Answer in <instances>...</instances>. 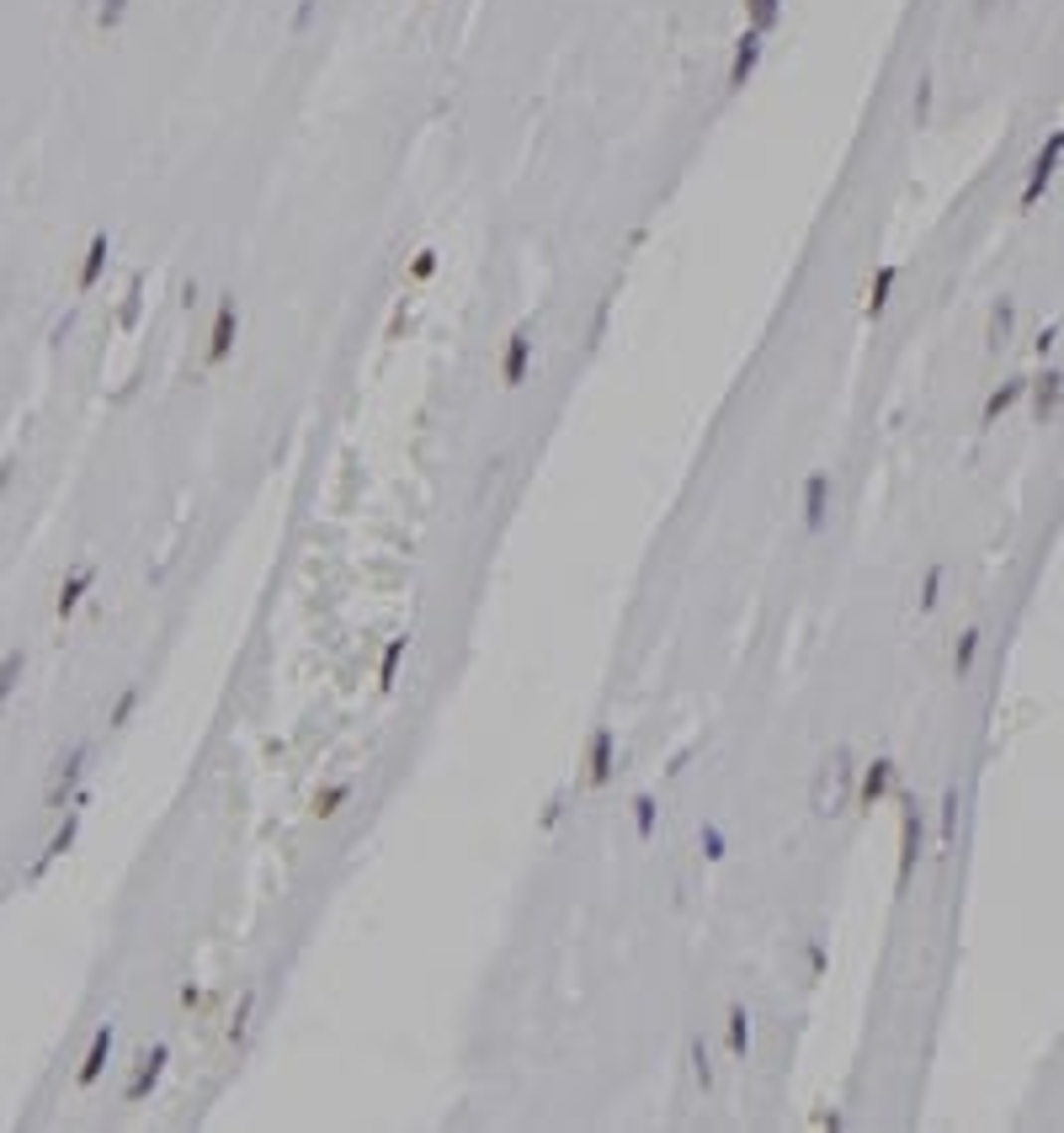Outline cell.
Wrapping results in <instances>:
<instances>
[{
    "instance_id": "32",
    "label": "cell",
    "mask_w": 1064,
    "mask_h": 1133,
    "mask_svg": "<svg viewBox=\"0 0 1064 1133\" xmlns=\"http://www.w3.org/2000/svg\"><path fill=\"white\" fill-rule=\"evenodd\" d=\"M698 851L708 862H724V830L719 825H703V835H698Z\"/></svg>"
},
{
    "instance_id": "27",
    "label": "cell",
    "mask_w": 1064,
    "mask_h": 1133,
    "mask_svg": "<svg viewBox=\"0 0 1064 1133\" xmlns=\"http://www.w3.org/2000/svg\"><path fill=\"white\" fill-rule=\"evenodd\" d=\"M251 1012H256V990H245V996H240V1006H235V1017H229V1043H240V1037H245V1027H251Z\"/></svg>"
},
{
    "instance_id": "26",
    "label": "cell",
    "mask_w": 1064,
    "mask_h": 1133,
    "mask_svg": "<svg viewBox=\"0 0 1064 1133\" xmlns=\"http://www.w3.org/2000/svg\"><path fill=\"white\" fill-rule=\"evenodd\" d=\"M655 825H660V809H655V798H650V793H639V798H634V835H639V841H650V835H655Z\"/></svg>"
},
{
    "instance_id": "9",
    "label": "cell",
    "mask_w": 1064,
    "mask_h": 1133,
    "mask_svg": "<svg viewBox=\"0 0 1064 1133\" xmlns=\"http://www.w3.org/2000/svg\"><path fill=\"white\" fill-rule=\"evenodd\" d=\"M761 49H766V33H755V27H745V33L735 38V59H730V91H740L755 75V65H761Z\"/></svg>"
},
{
    "instance_id": "39",
    "label": "cell",
    "mask_w": 1064,
    "mask_h": 1133,
    "mask_svg": "<svg viewBox=\"0 0 1064 1133\" xmlns=\"http://www.w3.org/2000/svg\"><path fill=\"white\" fill-rule=\"evenodd\" d=\"M11 469H17V463H11V458L0 463V495H6V485H11Z\"/></svg>"
},
{
    "instance_id": "5",
    "label": "cell",
    "mask_w": 1064,
    "mask_h": 1133,
    "mask_svg": "<svg viewBox=\"0 0 1064 1133\" xmlns=\"http://www.w3.org/2000/svg\"><path fill=\"white\" fill-rule=\"evenodd\" d=\"M921 841H927V809H921L916 798H905V809H900V889L910 883V873H916V862H921Z\"/></svg>"
},
{
    "instance_id": "29",
    "label": "cell",
    "mask_w": 1064,
    "mask_h": 1133,
    "mask_svg": "<svg viewBox=\"0 0 1064 1133\" xmlns=\"http://www.w3.org/2000/svg\"><path fill=\"white\" fill-rule=\"evenodd\" d=\"M133 708H138V687H122V697L112 703V713H106V724H112V729H122V724L133 719Z\"/></svg>"
},
{
    "instance_id": "21",
    "label": "cell",
    "mask_w": 1064,
    "mask_h": 1133,
    "mask_svg": "<svg viewBox=\"0 0 1064 1133\" xmlns=\"http://www.w3.org/2000/svg\"><path fill=\"white\" fill-rule=\"evenodd\" d=\"M724 1037H730L735 1059H750V1012L745 1006H730V1027H724Z\"/></svg>"
},
{
    "instance_id": "24",
    "label": "cell",
    "mask_w": 1064,
    "mask_h": 1133,
    "mask_svg": "<svg viewBox=\"0 0 1064 1133\" xmlns=\"http://www.w3.org/2000/svg\"><path fill=\"white\" fill-rule=\"evenodd\" d=\"M22 671H27V655H22V649H11V655L0 660V708H6V697L22 687Z\"/></svg>"
},
{
    "instance_id": "15",
    "label": "cell",
    "mask_w": 1064,
    "mask_h": 1133,
    "mask_svg": "<svg viewBox=\"0 0 1064 1133\" xmlns=\"http://www.w3.org/2000/svg\"><path fill=\"white\" fill-rule=\"evenodd\" d=\"M91 580H97V565H75V569H70V580L59 585V596H54V612H59V617H70V612L86 601Z\"/></svg>"
},
{
    "instance_id": "18",
    "label": "cell",
    "mask_w": 1064,
    "mask_h": 1133,
    "mask_svg": "<svg viewBox=\"0 0 1064 1133\" xmlns=\"http://www.w3.org/2000/svg\"><path fill=\"white\" fill-rule=\"evenodd\" d=\"M75 809H81V803H70L65 825L54 830V841H49V851H43V857H38V867H33V878H43V867H49V862H59V857H65V851L75 846V830H81V814H75Z\"/></svg>"
},
{
    "instance_id": "30",
    "label": "cell",
    "mask_w": 1064,
    "mask_h": 1133,
    "mask_svg": "<svg viewBox=\"0 0 1064 1133\" xmlns=\"http://www.w3.org/2000/svg\"><path fill=\"white\" fill-rule=\"evenodd\" d=\"M399 660H405V639H394L389 649H383V665H378V687H394V671H399Z\"/></svg>"
},
{
    "instance_id": "38",
    "label": "cell",
    "mask_w": 1064,
    "mask_h": 1133,
    "mask_svg": "<svg viewBox=\"0 0 1064 1133\" xmlns=\"http://www.w3.org/2000/svg\"><path fill=\"white\" fill-rule=\"evenodd\" d=\"M1054 340H1059V325H1043V331H1038V340H1032V351H1038V356H1048V351H1054Z\"/></svg>"
},
{
    "instance_id": "8",
    "label": "cell",
    "mask_w": 1064,
    "mask_h": 1133,
    "mask_svg": "<svg viewBox=\"0 0 1064 1133\" xmlns=\"http://www.w3.org/2000/svg\"><path fill=\"white\" fill-rule=\"evenodd\" d=\"M165 1064H171V1048H165V1043H155L149 1053H138V1069H133V1080H128V1091H122V1101H144V1096L160 1085Z\"/></svg>"
},
{
    "instance_id": "34",
    "label": "cell",
    "mask_w": 1064,
    "mask_h": 1133,
    "mask_svg": "<svg viewBox=\"0 0 1064 1133\" xmlns=\"http://www.w3.org/2000/svg\"><path fill=\"white\" fill-rule=\"evenodd\" d=\"M953 825H958V788L943 793V841H953Z\"/></svg>"
},
{
    "instance_id": "25",
    "label": "cell",
    "mask_w": 1064,
    "mask_h": 1133,
    "mask_svg": "<svg viewBox=\"0 0 1064 1133\" xmlns=\"http://www.w3.org/2000/svg\"><path fill=\"white\" fill-rule=\"evenodd\" d=\"M346 798H351V783H330L325 793H315V819H335Z\"/></svg>"
},
{
    "instance_id": "17",
    "label": "cell",
    "mask_w": 1064,
    "mask_h": 1133,
    "mask_svg": "<svg viewBox=\"0 0 1064 1133\" xmlns=\"http://www.w3.org/2000/svg\"><path fill=\"white\" fill-rule=\"evenodd\" d=\"M106 256H112V240H106V235H91V245H86V267H81V277H75V288H81V293L97 288L102 272H106Z\"/></svg>"
},
{
    "instance_id": "28",
    "label": "cell",
    "mask_w": 1064,
    "mask_h": 1133,
    "mask_svg": "<svg viewBox=\"0 0 1064 1133\" xmlns=\"http://www.w3.org/2000/svg\"><path fill=\"white\" fill-rule=\"evenodd\" d=\"M128 6H133V0H102V6H97V27H102V33H112V27H122V17H128Z\"/></svg>"
},
{
    "instance_id": "16",
    "label": "cell",
    "mask_w": 1064,
    "mask_h": 1133,
    "mask_svg": "<svg viewBox=\"0 0 1064 1133\" xmlns=\"http://www.w3.org/2000/svg\"><path fill=\"white\" fill-rule=\"evenodd\" d=\"M1027 383H1032V378H1006L1000 389H990V399H984V415H979V421H984V426H995L1006 410H1016V399H1027Z\"/></svg>"
},
{
    "instance_id": "19",
    "label": "cell",
    "mask_w": 1064,
    "mask_h": 1133,
    "mask_svg": "<svg viewBox=\"0 0 1064 1133\" xmlns=\"http://www.w3.org/2000/svg\"><path fill=\"white\" fill-rule=\"evenodd\" d=\"M979 644H984V633H979V628L958 633V644H953V676H958V681L974 676V665H979Z\"/></svg>"
},
{
    "instance_id": "35",
    "label": "cell",
    "mask_w": 1064,
    "mask_h": 1133,
    "mask_svg": "<svg viewBox=\"0 0 1064 1133\" xmlns=\"http://www.w3.org/2000/svg\"><path fill=\"white\" fill-rule=\"evenodd\" d=\"M410 277H415V283H426V277H437V251H415V261H410Z\"/></svg>"
},
{
    "instance_id": "22",
    "label": "cell",
    "mask_w": 1064,
    "mask_h": 1133,
    "mask_svg": "<svg viewBox=\"0 0 1064 1133\" xmlns=\"http://www.w3.org/2000/svg\"><path fill=\"white\" fill-rule=\"evenodd\" d=\"M745 22L755 27V33H772V27L782 22V0H745Z\"/></svg>"
},
{
    "instance_id": "13",
    "label": "cell",
    "mask_w": 1064,
    "mask_h": 1133,
    "mask_svg": "<svg viewBox=\"0 0 1064 1133\" xmlns=\"http://www.w3.org/2000/svg\"><path fill=\"white\" fill-rule=\"evenodd\" d=\"M1059 160H1064V154H1054V149H1038V160L1027 165V186H1022V197H1016V203H1022V208H1038V203H1043V192H1048V186H1054V170H1059Z\"/></svg>"
},
{
    "instance_id": "31",
    "label": "cell",
    "mask_w": 1064,
    "mask_h": 1133,
    "mask_svg": "<svg viewBox=\"0 0 1064 1133\" xmlns=\"http://www.w3.org/2000/svg\"><path fill=\"white\" fill-rule=\"evenodd\" d=\"M692 1080H698L703 1085V1091H708V1085H714V1064H708V1053H703V1043H698V1037H692Z\"/></svg>"
},
{
    "instance_id": "3",
    "label": "cell",
    "mask_w": 1064,
    "mask_h": 1133,
    "mask_svg": "<svg viewBox=\"0 0 1064 1133\" xmlns=\"http://www.w3.org/2000/svg\"><path fill=\"white\" fill-rule=\"evenodd\" d=\"M235 340H240V304H235V293H224L219 309H213V325H208V351H203L208 367H224Z\"/></svg>"
},
{
    "instance_id": "33",
    "label": "cell",
    "mask_w": 1064,
    "mask_h": 1133,
    "mask_svg": "<svg viewBox=\"0 0 1064 1133\" xmlns=\"http://www.w3.org/2000/svg\"><path fill=\"white\" fill-rule=\"evenodd\" d=\"M138 309H144V283H133V288H128V304H122V315H117L122 331H133V325H138Z\"/></svg>"
},
{
    "instance_id": "6",
    "label": "cell",
    "mask_w": 1064,
    "mask_h": 1133,
    "mask_svg": "<svg viewBox=\"0 0 1064 1133\" xmlns=\"http://www.w3.org/2000/svg\"><path fill=\"white\" fill-rule=\"evenodd\" d=\"M528 367H532V320H522L512 336H506V351H501V389H522L528 383Z\"/></svg>"
},
{
    "instance_id": "7",
    "label": "cell",
    "mask_w": 1064,
    "mask_h": 1133,
    "mask_svg": "<svg viewBox=\"0 0 1064 1133\" xmlns=\"http://www.w3.org/2000/svg\"><path fill=\"white\" fill-rule=\"evenodd\" d=\"M1027 394H1032V421L1048 426L1064 410V367H1043L1038 378L1027 383Z\"/></svg>"
},
{
    "instance_id": "11",
    "label": "cell",
    "mask_w": 1064,
    "mask_h": 1133,
    "mask_svg": "<svg viewBox=\"0 0 1064 1133\" xmlns=\"http://www.w3.org/2000/svg\"><path fill=\"white\" fill-rule=\"evenodd\" d=\"M825 522H830V474L814 469L804 479V527L809 533H825Z\"/></svg>"
},
{
    "instance_id": "20",
    "label": "cell",
    "mask_w": 1064,
    "mask_h": 1133,
    "mask_svg": "<svg viewBox=\"0 0 1064 1133\" xmlns=\"http://www.w3.org/2000/svg\"><path fill=\"white\" fill-rule=\"evenodd\" d=\"M894 283H900V267H894V261H884V267L873 272V283H868V315H873V320H878V315H884V309H889V293H894Z\"/></svg>"
},
{
    "instance_id": "14",
    "label": "cell",
    "mask_w": 1064,
    "mask_h": 1133,
    "mask_svg": "<svg viewBox=\"0 0 1064 1133\" xmlns=\"http://www.w3.org/2000/svg\"><path fill=\"white\" fill-rule=\"evenodd\" d=\"M1016 336V299H995L990 320H984V351H1006Z\"/></svg>"
},
{
    "instance_id": "2",
    "label": "cell",
    "mask_w": 1064,
    "mask_h": 1133,
    "mask_svg": "<svg viewBox=\"0 0 1064 1133\" xmlns=\"http://www.w3.org/2000/svg\"><path fill=\"white\" fill-rule=\"evenodd\" d=\"M86 745H70V756H59L54 772H49V783H43V803L49 809H65V803H75V788H81V772H86Z\"/></svg>"
},
{
    "instance_id": "23",
    "label": "cell",
    "mask_w": 1064,
    "mask_h": 1133,
    "mask_svg": "<svg viewBox=\"0 0 1064 1133\" xmlns=\"http://www.w3.org/2000/svg\"><path fill=\"white\" fill-rule=\"evenodd\" d=\"M943 580H948V565H927V575H921V596H916L921 612H932L937 601H943Z\"/></svg>"
},
{
    "instance_id": "36",
    "label": "cell",
    "mask_w": 1064,
    "mask_h": 1133,
    "mask_svg": "<svg viewBox=\"0 0 1064 1133\" xmlns=\"http://www.w3.org/2000/svg\"><path fill=\"white\" fill-rule=\"evenodd\" d=\"M910 113H916V122H927V113H932V75L916 86V107H910Z\"/></svg>"
},
{
    "instance_id": "37",
    "label": "cell",
    "mask_w": 1064,
    "mask_h": 1133,
    "mask_svg": "<svg viewBox=\"0 0 1064 1133\" xmlns=\"http://www.w3.org/2000/svg\"><path fill=\"white\" fill-rule=\"evenodd\" d=\"M315 6H319V0H299V11H293V33H310V22H315Z\"/></svg>"
},
{
    "instance_id": "40",
    "label": "cell",
    "mask_w": 1064,
    "mask_h": 1133,
    "mask_svg": "<svg viewBox=\"0 0 1064 1133\" xmlns=\"http://www.w3.org/2000/svg\"><path fill=\"white\" fill-rule=\"evenodd\" d=\"M1000 6V0H974V17H990V11Z\"/></svg>"
},
{
    "instance_id": "1",
    "label": "cell",
    "mask_w": 1064,
    "mask_h": 1133,
    "mask_svg": "<svg viewBox=\"0 0 1064 1133\" xmlns=\"http://www.w3.org/2000/svg\"><path fill=\"white\" fill-rule=\"evenodd\" d=\"M852 803H857V762H852L846 745H836V751L820 756V767H814V778H809V814L836 819V814L852 809Z\"/></svg>"
},
{
    "instance_id": "12",
    "label": "cell",
    "mask_w": 1064,
    "mask_h": 1133,
    "mask_svg": "<svg viewBox=\"0 0 1064 1133\" xmlns=\"http://www.w3.org/2000/svg\"><path fill=\"white\" fill-rule=\"evenodd\" d=\"M889 788H894V762L889 756H878V762L862 767V783H857V803L862 809H878V803L889 798Z\"/></svg>"
},
{
    "instance_id": "10",
    "label": "cell",
    "mask_w": 1064,
    "mask_h": 1133,
    "mask_svg": "<svg viewBox=\"0 0 1064 1133\" xmlns=\"http://www.w3.org/2000/svg\"><path fill=\"white\" fill-rule=\"evenodd\" d=\"M112 1043H117L112 1021H102V1027L91 1032V1048H86V1059H81V1069H75V1085H97V1080H102V1069H106V1059H112Z\"/></svg>"
},
{
    "instance_id": "4",
    "label": "cell",
    "mask_w": 1064,
    "mask_h": 1133,
    "mask_svg": "<svg viewBox=\"0 0 1064 1133\" xmlns=\"http://www.w3.org/2000/svg\"><path fill=\"white\" fill-rule=\"evenodd\" d=\"M618 778V729L612 724H596L591 729V745H585V783L591 788H607Z\"/></svg>"
}]
</instances>
